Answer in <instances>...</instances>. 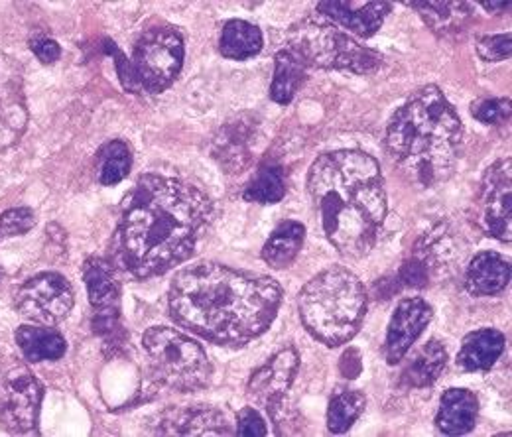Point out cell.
Instances as JSON below:
<instances>
[{
    "label": "cell",
    "instance_id": "cell-1",
    "mask_svg": "<svg viewBox=\"0 0 512 437\" xmlns=\"http://www.w3.org/2000/svg\"><path fill=\"white\" fill-rule=\"evenodd\" d=\"M211 215L213 203L201 189L146 174L123 201L111 243L115 262L140 280L162 276L192 256Z\"/></svg>",
    "mask_w": 512,
    "mask_h": 437
},
{
    "label": "cell",
    "instance_id": "cell-2",
    "mask_svg": "<svg viewBox=\"0 0 512 437\" xmlns=\"http://www.w3.org/2000/svg\"><path fill=\"white\" fill-rule=\"evenodd\" d=\"M282 304L276 280L219 262H199L176 274L168 308L193 335L223 347H243L264 335Z\"/></svg>",
    "mask_w": 512,
    "mask_h": 437
},
{
    "label": "cell",
    "instance_id": "cell-3",
    "mask_svg": "<svg viewBox=\"0 0 512 437\" xmlns=\"http://www.w3.org/2000/svg\"><path fill=\"white\" fill-rule=\"evenodd\" d=\"M308 191L320 209L327 241L359 260L379 241L386 219V191L379 162L361 150L321 154L308 174Z\"/></svg>",
    "mask_w": 512,
    "mask_h": 437
},
{
    "label": "cell",
    "instance_id": "cell-4",
    "mask_svg": "<svg viewBox=\"0 0 512 437\" xmlns=\"http://www.w3.org/2000/svg\"><path fill=\"white\" fill-rule=\"evenodd\" d=\"M384 146L398 170L420 188L453 176L463 150V125L436 85L418 89L390 119Z\"/></svg>",
    "mask_w": 512,
    "mask_h": 437
},
{
    "label": "cell",
    "instance_id": "cell-5",
    "mask_svg": "<svg viewBox=\"0 0 512 437\" xmlns=\"http://www.w3.org/2000/svg\"><path fill=\"white\" fill-rule=\"evenodd\" d=\"M367 306V288L343 266L323 270L304 286L298 298L304 327L327 347L345 345L359 333Z\"/></svg>",
    "mask_w": 512,
    "mask_h": 437
},
{
    "label": "cell",
    "instance_id": "cell-6",
    "mask_svg": "<svg viewBox=\"0 0 512 437\" xmlns=\"http://www.w3.org/2000/svg\"><path fill=\"white\" fill-rule=\"evenodd\" d=\"M105 52L115 58L123 87L130 93H162L180 75L186 58L182 34L172 26L146 30L127 58L115 42L105 40Z\"/></svg>",
    "mask_w": 512,
    "mask_h": 437
},
{
    "label": "cell",
    "instance_id": "cell-7",
    "mask_svg": "<svg viewBox=\"0 0 512 437\" xmlns=\"http://www.w3.org/2000/svg\"><path fill=\"white\" fill-rule=\"evenodd\" d=\"M286 48L306 63L308 69H339L365 75L381 69L384 62L383 54L361 46L353 36L320 14H312L294 24L288 32Z\"/></svg>",
    "mask_w": 512,
    "mask_h": 437
},
{
    "label": "cell",
    "instance_id": "cell-8",
    "mask_svg": "<svg viewBox=\"0 0 512 437\" xmlns=\"http://www.w3.org/2000/svg\"><path fill=\"white\" fill-rule=\"evenodd\" d=\"M154 376L180 392L201 390L209 384L213 367L203 347L172 327H150L142 337Z\"/></svg>",
    "mask_w": 512,
    "mask_h": 437
},
{
    "label": "cell",
    "instance_id": "cell-9",
    "mask_svg": "<svg viewBox=\"0 0 512 437\" xmlns=\"http://www.w3.org/2000/svg\"><path fill=\"white\" fill-rule=\"evenodd\" d=\"M44 384L16 357L0 359V426L8 434H36Z\"/></svg>",
    "mask_w": 512,
    "mask_h": 437
},
{
    "label": "cell",
    "instance_id": "cell-10",
    "mask_svg": "<svg viewBox=\"0 0 512 437\" xmlns=\"http://www.w3.org/2000/svg\"><path fill=\"white\" fill-rule=\"evenodd\" d=\"M83 280L93 308V331L111 353L121 351L127 333L121 325V282L115 264L105 258H89L83 266Z\"/></svg>",
    "mask_w": 512,
    "mask_h": 437
},
{
    "label": "cell",
    "instance_id": "cell-11",
    "mask_svg": "<svg viewBox=\"0 0 512 437\" xmlns=\"http://www.w3.org/2000/svg\"><path fill=\"white\" fill-rule=\"evenodd\" d=\"M73 288L62 274L42 272L26 280L14 294V304L38 325H58L73 310Z\"/></svg>",
    "mask_w": 512,
    "mask_h": 437
},
{
    "label": "cell",
    "instance_id": "cell-12",
    "mask_svg": "<svg viewBox=\"0 0 512 437\" xmlns=\"http://www.w3.org/2000/svg\"><path fill=\"white\" fill-rule=\"evenodd\" d=\"M511 191V160H497L483 176L479 205L485 233L501 243H511Z\"/></svg>",
    "mask_w": 512,
    "mask_h": 437
},
{
    "label": "cell",
    "instance_id": "cell-13",
    "mask_svg": "<svg viewBox=\"0 0 512 437\" xmlns=\"http://www.w3.org/2000/svg\"><path fill=\"white\" fill-rule=\"evenodd\" d=\"M434 312L430 304L422 298H406L392 313L386 339H384V359L388 365H398L424 329L430 325Z\"/></svg>",
    "mask_w": 512,
    "mask_h": 437
},
{
    "label": "cell",
    "instance_id": "cell-14",
    "mask_svg": "<svg viewBox=\"0 0 512 437\" xmlns=\"http://www.w3.org/2000/svg\"><path fill=\"white\" fill-rule=\"evenodd\" d=\"M298 369V351L294 347H286L280 353H276L264 367L253 373L247 392L256 404L264 406L266 412L274 414L278 408H282L284 396L290 390Z\"/></svg>",
    "mask_w": 512,
    "mask_h": 437
},
{
    "label": "cell",
    "instance_id": "cell-15",
    "mask_svg": "<svg viewBox=\"0 0 512 437\" xmlns=\"http://www.w3.org/2000/svg\"><path fill=\"white\" fill-rule=\"evenodd\" d=\"M392 4L390 2H339L329 0L318 4V14L343 32H347L353 38L369 40L373 38L381 26L384 18L390 14Z\"/></svg>",
    "mask_w": 512,
    "mask_h": 437
},
{
    "label": "cell",
    "instance_id": "cell-16",
    "mask_svg": "<svg viewBox=\"0 0 512 437\" xmlns=\"http://www.w3.org/2000/svg\"><path fill=\"white\" fill-rule=\"evenodd\" d=\"M28 126V107L20 75L0 62V150L14 146Z\"/></svg>",
    "mask_w": 512,
    "mask_h": 437
},
{
    "label": "cell",
    "instance_id": "cell-17",
    "mask_svg": "<svg viewBox=\"0 0 512 437\" xmlns=\"http://www.w3.org/2000/svg\"><path fill=\"white\" fill-rule=\"evenodd\" d=\"M253 138L255 125L241 117L219 130L217 138L213 140L211 154L227 174H239L249 166L253 158Z\"/></svg>",
    "mask_w": 512,
    "mask_h": 437
},
{
    "label": "cell",
    "instance_id": "cell-18",
    "mask_svg": "<svg viewBox=\"0 0 512 437\" xmlns=\"http://www.w3.org/2000/svg\"><path fill=\"white\" fill-rule=\"evenodd\" d=\"M158 434L164 436H233L225 416L213 408H182L162 416Z\"/></svg>",
    "mask_w": 512,
    "mask_h": 437
},
{
    "label": "cell",
    "instance_id": "cell-19",
    "mask_svg": "<svg viewBox=\"0 0 512 437\" xmlns=\"http://www.w3.org/2000/svg\"><path fill=\"white\" fill-rule=\"evenodd\" d=\"M511 282V262L497 252H479L467 266L465 288L475 298L501 294Z\"/></svg>",
    "mask_w": 512,
    "mask_h": 437
},
{
    "label": "cell",
    "instance_id": "cell-20",
    "mask_svg": "<svg viewBox=\"0 0 512 437\" xmlns=\"http://www.w3.org/2000/svg\"><path fill=\"white\" fill-rule=\"evenodd\" d=\"M479 416V398L467 388H448L442 394L436 426L446 436L469 434Z\"/></svg>",
    "mask_w": 512,
    "mask_h": 437
},
{
    "label": "cell",
    "instance_id": "cell-21",
    "mask_svg": "<svg viewBox=\"0 0 512 437\" xmlns=\"http://www.w3.org/2000/svg\"><path fill=\"white\" fill-rule=\"evenodd\" d=\"M507 339L497 329H477L461 341L457 355V365L467 373H483L495 367V363L505 353Z\"/></svg>",
    "mask_w": 512,
    "mask_h": 437
},
{
    "label": "cell",
    "instance_id": "cell-22",
    "mask_svg": "<svg viewBox=\"0 0 512 437\" xmlns=\"http://www.w3.org/2000/svg\"><path fill=\"white\" fill-rule=\"evenodd\" d=\"M414 8L426 26L442 36L449 38L467 28L473 18V6L469 2H404Z\"/></svg>",
    "mask_w": 512,
    "mask_h": 437
},
{
    "label": "cell",
    "instance_id": "cell-23",
    "mask_svg": "<svg viewBox=\"0 0 512 437\" xmlns=\"http://www.w3.org/2000/svg\"><path fill=\"white\" fill-rule=\"evenodd\" d=\"M16 345L30 363L60 361L67 351V341L50 325H20L16 329Z\"/></svg>",
    "mask_w": 512,
    "mask_h": 437
},
{
    "label": "cell",
    "instance_id": "cell-24",
    "mask_svg": "<svg viewBox=\"0 0 512 437\" xmlns=\"http://www.w3.org/2000/svg\"><path fill=\"white\" fill-rule=\"evenodd\" d=\"M448 365V351L444 343L430 339L426 345H422L406 363L400 382L408 388H426L432 386Z\"/></svg>",
    "mask_w": 512,
    "mask_h": 437
},
{
    "label": "cell",
    "instance_id": "cell-25",
    "mask_svg": "<svg viewBox=\"0 0 512 437\" xmlns=\"http://www.w3.org/2000/svg\"><path fill=\"white\" fill-rule=\"evenodd\" d=\"M306 227L298 221H284L280 223L268 237L262 247V260L274 268L284 270L292 266L304 247Z\"/></svg>",
    "mask_w": 512,
    "mask_h": 437
},
{
    "label": "cell",
    "instance_id": "cell-26",
    "mask_svg": "<svg viewBox=\"0 0 512 437\" xmlns=\"http://www.w3.org/2000/svg\"><path fill=\"white\" fill-rule=\"evenodd\" d=\"M264 46L260 28L245 20H229L223 24L219 38V52L233 62H245L260 54Z\"/></svg>",
    "mask_w": 512,
    "mask_h": 437
},
{
    "label": "cell",
    "instance_id": "cell-27",
    "mask_svg": "<svg viewBox=\"0 0 512 437\" xmlns=\"http://www.w3.org/2000/svg\"><path fill=\"white\" fill-rule=\"evenodd\" d=\"M308 77V65L302 62L290 48H284L274 58V77L270 85V97L278 105H288L296 97L298 89Z\"/></svg>",
    "mask_w": 512,
    "mask_h": 437
},
{
    "label": "cell",
    "instance_id": "cell-28",
    "mask_svg": "<svg viewBox=\"0 0 512 437\" xmlns=\"http://www.w3.org/2000/svg\"><path fill=\"white\" fill-rule=\"evenodd\" d=\"M367 406L365 394L353 388H337L327 408V428L331 434H345L361 418Z\"/></svg>",
    "mask_w": 512,
    "mask_h": 437
},
{
    "label": "cell",
    "instance_id": "cell-29",
    "mask_svg": "<svg viewBox=\"0 0 512 437\" xmlns=\"http://www.w3.org/2000/svg\"><path fill=\"white\" fill-rule=\"evenodd\" d=\"M97 178L103 186L121 184L132 168V152L127 142L111 140L97 152Z\"/></svg>",
    "mask_w": 512,
    "mask_h": 437
},
{
    "label": "cell",
    "instance_id": "cell-30",
    "mask_svg": "<svg viewBox=\"0 0 512 437\" xmlns=\"http://www.w3.org/2000/svg\"><path fill=\"white\" fill-rule=\"evenodd\" d=\"M286 195V176L276 164H264L258 168L253 180L247 184L243 197L251 203L274 205Z\"/></svg>",
    "mask_w": 512,
    "mask_h": 437
},
{
    "label": "cell",
    "instance_id": "cell-31",
    "mask_svg": "<svg viewBox=\"0 0 512 437\" xmlns=\"http://www.w3.org/2000/svg\"><path fill=\"white\" fill-rule=\"evenodd\" d=\"M430 258H432V252L426 249H420L416 247L412 258H408L398 274H396V282L398 286L402 288H424L428 286V280H430V272H432V266H430Z\"/></svg>",
    "mask_w": 512,
    "mask_h": 437
},
{
    "label": "cell",
    "instance_id": "cell-32",
    "mask_svg": "<svg viewBox=\"0 0 512 437\" xmlns=\"http://www.w3.org/2000/svg\"><path fill=\"white\" fill-rule=\"evenodd\" d=\"M473 119L489 126L503 125L511 119L509 99H481L471 107Z\"/></svg>",
    "mask_w": 512,
    "mask_h": 437
},
{
    "label": "cell",
    "instance_id": "cell-33",
    "mask_svg": "<svg viewBox=\"0 0 512 437\" xmlns=\"http://www.w3.org/2000/svg\"><path fill=\"white\" fill-rule=\"evenodd\" d=\"M511 34L481 36L477 40V54L483 62L499 63L511 58Z\"/></svg>",
    "mask_w": 512,
    "mask_h": 437
},
{
    "label": "cell",
    "instance_id": "cell-34",
    "mask_svg": "<svg viewBox=\"0 0 512 437\" xmlns=\"http://www.w3.org/2000/svg\"><path fill=\"white\" fill-rule=\"evenodd\" d=\"M34 225H36V215L28 207L8 209L0 215V233L4 237L26 235Z\"/></svg>",
    "mask_w": 512,
    "mask_h": 437
},
{
    "label": "cell",
    "instance_id": "cell-35",
    "mask_svg": "<svg viewBox=\"0 0 512 437\" xmlns=\"http://www.w3.org/2000/svg\"><path fill=\"white\" fill-rule=\"evenodd\" d=\"M237 434L245 437L268 436V428L264 418L256 412L255 408H243L237 416Z\"/></svg>",
    "mask_w": 512,
    "mask_h": 437
},
{
    "label": "cell",
    "instance_id": "cell-36",
    "mask_svg": "<svg viewBox=\"0 0 512 437\" xmlns=\"http://www.w3.org/2000/svg\"><path fill=\"white\" fill-rule=\"evenodd\" d=\"M30 50L34 52V56L46 65L50 63H56L62 58V48L56 40L48 38V36H36L32 42H30Z\"/></svg>",
    "mask_w": 512,
    "mask_h": 437
},
{
    "label": "cell",
    "instance_id": "cell-37",
    "mask_svg": "<svg viewBox=\"0 0 512 437\" xmlns=\"http://www.w3.org/2000/svg\"><path fill=\"white\" fill-rule=\"evenodd\" d=\"M341 375L345 378H357L363 371V363H361V355L357 349H349L343 357H341Z\"/></svg>",
    "mask_w": 512,
    "mask_h": 437
},
{
    "label": "cell",
    "instance_id": "cell-38",
    "mask_svg": "<svg viewBox=\"0 0 512 437\" xmlns=\"http://www.w3.org/2000/svg\"><path fill=\"white\" fill-rule=\"evenodd\" d=\"M487 12H505L511 8V2H481Z\"/></svg>",
    "mask_w": 512,
    "mask_h": 437
},
{
    "label": "cell",
    "instance_id": "cell-39",
    "mask_svg": "<svg viewBox=\"0 0 512 437\" xmlns=\"http://www.w3.org/2000/svg\"><path fill=\"white\" fill-rule=\"evenodd\" d=\"M2 280H4V270L0 268V284H2Z\"/></svg>",
    "mask_w": 512,
    "mask_h": 437
}]
</instances>
